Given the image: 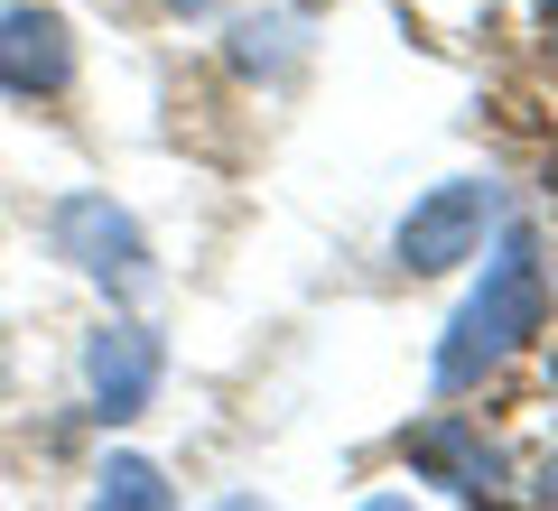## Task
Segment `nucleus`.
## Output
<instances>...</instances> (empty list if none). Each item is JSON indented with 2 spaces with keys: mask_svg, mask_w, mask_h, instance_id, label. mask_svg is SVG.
<instances>
[]
</instances>
